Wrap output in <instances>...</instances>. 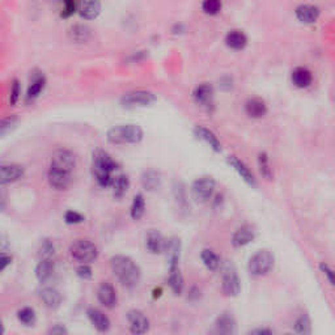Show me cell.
Here are the masks:
<instances>
[{
  "instance_id": "cell-1",
  "label": "cell",
  "mask_w": 335,
  "mask_h": 335,
  "mask_svg": "<svg viewBox=\"0 0 335 335\" xmlns=\"http://www.w3.org/2000/svg\"><path fill=\"white\" fill-rule=\"evenodd\" d=\"M110 267L119 283L127 288L136 287L142 278L139 266L126 255H114L110 260Z\"/></svg>"
},
{
  "instance_id": "cell-2",
  "label": "cell",
  "mask_w": 335,
  "mask_h": 335,
  "mask_svg": "<svg viewBox=\"0 0 335 335\" xmlns=\"http://www.w3.org/2000/svg\"><path fill=\"white\" fill-rule=\"evenodd\" d=\"M143 139V130L134 123L119 124L108 131V140L113 144H135Z\"/></svg>"
},
{
  "instance_id": "cell-3",
  "label": "cell",
  "mask_w": 335,
  "mask_h": 335,
  "mask_svg": "<svg viewBox=\"0 0 335 335\" xmlns=\"http://www.w3.org/2000/svg\"><path fill=\"white\" fill-rule=\"evenodd\" d=\"M70 253L73 260L82 262L83 265L93 262L98 257V249L93 242L88 240H76L70 246Z\"/></svg>"
},
{
  "instance_id": "cell-4",
  "label": "cell",
  "mask_w": 335,
  "mask_h": 335,
  "mask_svg": "<svg viewBox=\"0 0 335 335\" xmlns=\"http://www.w3.org/2000/svg\"><path fill=\"white\" fill-rule=\"evenodd\" d=\"M274 254L269 250H260L249 261V271L254 276H262L269 274L274 267Z\"/></svg>"
},
{
  "instance_id": "cell-5",
  "label": "cell",
  "mask_w": 335,
  "mask_h": 335,
  "mask_svg": "<svg viewBox=\"0 0 335 335\" xmlns=\"http://www.w3.org/2000/svg\"><path fill=\"white\" fill-rule=\"evenodd\" d=\"M156 101V94L144 89H138V91L127 92L122 96L121 104L127 108H134V106H148Z\"/></svg>"
},
{
  "instance_id": "cell-6",
  "label": "cell",
  "mask_w": 335,
  "mask_h": 335,
  "mask_svg": "<svg viewBox=\"0 0 335 335\" xmlns=\"http://www.w3.org/2000/svg\"><path fill=\"white\" fill-rule=\"evenodd\" d=\"M215 191V181L211 177H202L198 178L191 186V193L198 202H207L211 199Z\"/></svg>"
},
{
  "instance_id": "cell-7",
  "label": "cell",
  "mask_w": 335,
  "mask_h": 335,
  "mask_svg": "<svg viewBox=\"0 0 335 335\" xmlns=\"http://www.w3.org/2000/svg\"><path fill=\"white\" fill-rule=\"evenodd\" d=\"M76 165L75 154L66 148H59L53 153L51 156V168L72 172Z\"/></svg>"
},
{
  "instance_id": "cell-8",
  "label": "cell",
  "mask_w": 335,
  "mask_h": 335,
  "mask_svg": "<svg viewBox=\"0 0 335 335\" xmlns=\"http://www.w3.org/2000/svg\"><path fill=\"white\" fill-rule=\"evenodd\" d=\"M118 168V164L112 159L108 152L97 149L93 153V174L97 173H108L112 174Z\"/></svg>"
},
{
  "instance_id": "cell-9",
  "label": "cell",
  "mask_w": 335,
  "mask_h": 335,
  "mask_svg": "<svg viewBox=\"0 0 335 335\" xmlns=\"http://www.w3.org/2000/svg\"><path fill=\"white\" fill-rule=\"evenodd\" d=\"M127 321H128V327L133 335H144L149 330V320L147 318L143 312L134 311L128 312L127 314Z\"/></svg>"
},
{
  "instance_id": "cell-10",
  "label": "cell",
  "mask_w": 335,
  "mask_h": 335,
  "mask_svg": "<svg viewBox=\"0 0 335 335\" xmlns=\"http://www.w3.org/2000/svg\"><path fill=\"white\" fill-rule=\"evenodd\" d=\"M221 290L226 296L235 297L241 291V281L235 269H225L221 278Z\"/></svg>"
},
{
  "instance_id": "cell-11",
  "label": "cell",
  "mask_w": 335,
  "mask_h": 335,
  "mask_svg": "<svg viewBox=\"0 0 335 335\" xmlns=\"http://www.w3.org/2000/svg\"><path fill=\"white\" fill-rule=\"evenodd\" d=\"M212 330L220 335H236L237 325H236V320L232 316V313L223 312L215 321Z\"/></svg>"
},
{
  "instance_id": "cell-12",
  "label": "cell",
  "mask_w": 335,
  "mask_h": 335,
  "mask_svg": "<svg viewBox=\"0 0 335 335\" xmlns=\"http://www.w3.org/2000/svg\"><path fill=\"white\" fill-rule=\"evenodd\" d=\"M47 179L50 186L54 187L55 190H66L67 187L71 185V172H66V170L57 169V168H51L48 169Z\"/></svg>"
},
{
  "instance_id": "cell-13",
  "label": "cell",
  "mask_w": 335,
  "mask_h": 335,
  "mask_svg": "<svg viewBox=\"0 0 335 335\" xmlns=\"http://www.w3.org/2000/svg\"><path fill=\"white\" fill-rule=\"evenodd\" d=\"M97 299L105 308H114L115 305H117V293H115L114 287L110 283H108V281L101 283L98 290H97Z\"/></svg>"
},
{
  "instance_id": "cell-14",
  "label": "cell",
  "mask_w": 335,
  "mask_h": 335,
  "mask_svg": "<svg viewBox=\"0 0 335 335\" xmlns=\"http://www.w3.org/2000/svg\"><path fill=\"white\" fill-rule=\"evenodd\" d=\"M25 170L17 164H3L0 168V182L3 185L18 181L24 175Z\"/></svg>"
},
{
  "instance_id": "cell-15",
  "label": "cell",
  "mask_w": 335,
  "mask_h": 335,
  "mask_svg": "<svg viewBox=\"0 0 335 335\" xmlns=\"http://www.w3.org/2000/svg\"><path fill=\"white\" fill-rule=\"evenodd\" d=\"M255 237V230L250 225H242L236 230L232 237V244L235 248H242L245 245L250 244Z\"/></svg>"
},
{
  "instance_id": "cell-16",
  "label": "cell",
  "mask_w": 335,
  "mask_h": 335,
  "mask_svg": "<svg viewBox=\"0 0 335 335\" xmlns=\"http://www.w3.org/2000/svg\"><path fill=\"white\" fill-rule=\"evenodd\" d=\"M168 283H169L170 290L173 291L174 295H181L184 292V276L181 274L178 265L172 263L169 265V276H168Z\"/></svg>"
},
{
  "instance_id": "cell-17",
  "label": "cell",
  "mask_w": 335,
  "mask_h": 335,
  "mask_svg": "<svg viewBox=\"0 0 335 335\" xmlns=\"http://www.w3.org/2000/svg\"><path fill=\"white\" fill-rule=\"evenodd\" d=\"M88 317L91 320L92 325H93L98 331L101 332L109 331L110 325H112V323H110V320L108 318V316L104 314L100 309L89 308L88 309Z\"/></svg>"
},
{
  "instance_id": "cell-18",
  "label": "cell",
  "mask_w": 335,
  "mask_h": 335,
  "mask_svg": "<svg viewBox=\"0 0 335 335\" xmlns=\"http://www.w3.org/2000/svg\"><path fill=\"white\" fill-rule=\"evenodd\" d=\"M79 15L82 16L85 20H92L96 18L101 12V3L97 0H91V2H80L78 6Z\"/></svg>"
},
{
  "instance_id": "cell-19",
  "label": "cell",
  "mask_w": 335,
  "mask_h": 335,
  "mask_svg": "<svg viewBox=\"0 0 335 335\" xmlns=\"http://www.w3.org/2000/svg\"><path fill=\"white\" fill-rule=\"evenodd\" d=\"M91 36L92 29L87 24H73L68 29V37L76 43H85Z\"/></svg>"
},
{
  "instance_id": "cell-20",
  "label": "cell",
  "mask_w": 335,
  "mask_h": 335,
  "mask_svg": "<svg viewBox=\"0 0 335 335\" xmlns=\"http://www.w3.org/2000/svg\"><path fill=\"white\" fill-rule=\"evenodd\" d=\"M39 297L43 301V304L50 309H57L61 306L62 304V296L61 293L58 292L55 288L46 287L41 290L39 292Z\"/></svg>"
},
{
  "instance_id": "cell-21",
  "label": "cell",
  "mask_w": 335,
  "mask_h": 335,
  "mask_svg": "<svg viewBox=\"0 0 335 335\" xmlns=\"http://www.w3.org/2000/svg\"><path fill=\"white\" fill-rule=\"evenodd\" d=\"M145 244H147V249L151 251L152 254H159L163 250H165V241H164L163 236L159 230L151 229L147 235L145 239Z\"/></svg>"
},
{
  "instance_id": "cell-22",
  "label": "cell",
  "mask_w": 335,
  "mask_h": 335,
  "mask_svg": "<svg viewBox=\"0 0 335 335\" xmlns=\"http://www.w3.org/2000/svg\"><path fill=\"white\" fill-rule=\"evenodd\" d=\"M228 161H229L230 165H232L233 168L237 170V173L241 175L246 184H249L250 186H257V181H255V178H254V174L250 172V169H249L248 166H246L244 163H242V161H240L239 159H237V157H235V156L229 157V160H228Z\"/></svg>"
},
{
  "instance_id": "cell-23",
  "label": "cell",
  "mask_w": 335,
  "mask_h": 335,
  "mask_svg": "<svg viewBox=\"0 0 335 335\" xmlns=\"http://www.w3.org/2000/svg\"><path fill=\"white\" fill-rule=\"evenodd\" d=\"M296 16L302 22H314L320 16V9L311 4H301L296 8Z\"/></svg>"
},
{
  "instance_id": "cell-24",
  "label": "cell",
  "mask_w": 335,
  "mask_h": 335,
  "mask_svg": "<svg viewBox=\"0 0 335 335\" xmlns=\"http://www.w3.org/2000/svg\"><path fill=\"white\" fill-rule=\"evenodd\" d=\"M313 76L312 72L305 67H297L292 72V83L299 88H306L312 84Z\"/></svg>"
},
{
  "instance_id": "cell-25",
  "label": "cell",
  "mask_w": 335,
  "mask_h": 335,
  "mask_svg": "<svg viewBox=\"0 0 335 335\" xmlns=\"http://www.w3.org/2000/svg\"><path fill=\"white\" fill-rule=\"evenodd\" d=\"M53 272H54V262H53L51 258L39 261L36 267V276L41 283H45L46 280L51 278Z\"/></svg>"
},
{
  "instance_id": "cell-26",
  "label": "cell",
  "mask_w": 335,
  "mask_h": 335,
  "mask_svg": "<svg viewBox=\"0 0 335 335\" xmlns=\"http://www.w3.org/2000/svg\"><path fill=\"white\" fill-rule=\"evenodd\" d=\"M195 134L198 138H200L202 140H204L207 144L211 147L214 151L219 152L221 151V145H220V142H219V139L215 136V134L212 133V131H210L209 128H205V127H202V126H196L195 127Z\"/></svg>"
},
{
  "instance_id": "cell-27",
  "label": "cell",
  "mask_w": 335,
  "mask_h": 335,
  "mask_svg": "<svg viewBox=\"0 0 335 335\" xmlns=\"http://www.w3.org/2000/svg\"><path fill=\"white\" fill-rule=\"evenodd\" d=\"M245 110L251 118H261L267 113V106L261 98H250L245 105Z\"/></svg>"
},
{
  "instance_id": "cell-28",
  "label": "cell",
  "mask_w": 335,
  "mask_h": 335,
  "mask_svg": "<svg viewBox=\"0 0 335 335\" xmlns=\"http://www.w3.org/2000/svg\"><path fill=\"white\" fill-rule=\"evenodd\" d=\"M226 46H229L230 48L235 50H241L248 43V38L242 33L241 31H230L225 37Z\"/></svg>"
},
{
  "instance_id": "cell-29",
  "label": "cell",
  "mask_w": 335,
  "mask_h": 335,
  "mask_svg": "<svg viewBox=\"0 0 335 335\" xmlns=\"http://www.w3.org/2000/svg\"><path fill=\"white\" fill-rule=\"evenodd\" d=\"M165 250L169 258V265L179 263V254H181V241L177 237H172L165 244Z\"/></svg>"
},
{
  "instance_id": "cell-30",
  "label": "cell",
  "mask_w": 335,
  "mask_h": 335,
  "mask_svg": "<svg viewBox=\"0 0 335 335\" xmlns=\"http://www.w3.org/2000/svg\"><path fill=\"white\" fill-rule=\"evenodd\" d=\"M212 97H214V91L210 84H202L195 88L194 91V98L200 105H209L211 104Z\"/></svg>"
},
{
  "instance_id": "cell-31",
  "label": "cell",
  "mask_w": 335,
  "mask_h": 335,
  "mask_svg": "<svg viewBox=\"0 0 335 335\" xmlns=\"http://www.w3.org/2000/svg\"><path fill=\"white\" fill-rule=\"evenodd\" d=\"M160 174L156 170H147L142 175V185L145 190L153 191L160 186Z\"/></svg>"
},
{
  "instance_id": "cell-32",
  "label": "cell",
  "mask_w": 335,
  "mask_h": 335,
  "mask_svg": "<svg viewBox=\"0 0 335 335\" xmlns=\"http://www.w3.org/2000/svg\"><path fill=\"white\" fill-rule=\"evenodd\" d=\"M130 187V179L126 174H119L117 178L114 179V184H113V191H114V196L121 199L122 196L127 193Z\"/></svg>"
},
{
  "instance_id": "cell-33",
  "label": "cell",
  "mask_w": 335,
  "mask_h": 335,
  "mask_svg": "<svg viewBox=\"0 0 335 335\" xmlns=\"http://www.w3.org/2000/svg\"><path fill=\"white\" fill-rule=\"evenodd\" d=\"M144 212H145L144 196H143L142 194H136V195L134 196L133 205H131V211H130L131 218H133L134 220H139V219L143 218Z\"/></svg>"
},
{
  "instance_id": "cell-34",
  "label": "cell",
  "mask_w": 335,
  "mask_h": 335,
  "mask_svg": "<svg viewBox=\"0 0 335 335\" xmlns=\"http://www.w3.org/2000/svg\"><path fill=\"white\" fill-rule=\"evenodd\" d=\"M200 258H202L205 267L211 270V271H216L219 269V266H220V260H219L218 254L210 250V249H204L200 254Z\"/></svg>"
},
{
  "instance_id": "cell-35",
  "label": "cell",
  "mask_w": 335,
  "mask_h": 335,
  "mask_svg": "<svg viewBox=\"0 0 335 335\" xmlns=\"http://www.w3.org/2000/svg\"><path fill=\"white\" fill-rule=\"evenodd\" d=\"M45 76L43 75H39L37 76V78H34V80L32 82L31 87L28 88V92H27V98L28 100H33V98H36L37 96H38L41 92H42L43 87H45Z\"/></svg>"
},
{
  "instance_id": "cell-36",
  "label": "cell",
  "mask_w": 335,
  "mask_h": 335,
  "mask_svg": "<svg viewBox=\"0 0 335 335\" xmlns=\"http://www.w3.org/2000/svg\"><path fill=\"white\" fill-rule=\"evenodd\" d=\"M295 331L300 335H311L312 334V322L311 318L306 314H301L296 321H295Z\"/></svg>"
},
{
  "instance_id": "cell-37",
  "label": "cell",
  "mask_w": 335,
  "mask_h": 335,
  "mask_svg": "<svg viewBox=\"0 0 335 335\" xmlns=\"http://www.w3.org/2000/svg\"><path fill=\"white\" fill-rule=\"evenodd\" d=\"M17 318L20 322L27 325V326H32V325H34V322H36V313H34V311L32 308L25 306L21 311H18Z\"/></svg>"
},
{
  "instance_id": "cell-38",
  "label": "cell",
  "mask_w": 335,
  "mask_h": 335,
  "mask_svg": "<svg viewBox=\"0 0 335 335\" xmlns=\"http://www.w3.org/2000/svg\"><path fill=\"white\" fill-rule=\"evenodd\" d=\"M202 8L209 15H216V13L220 12L221 3L219 0H205V2H203Z\"/></svg>"
},
{
  "instance_id": "cell-39",
  "label": "cell",
  "mask_w": 335,
  "mask_h": 335,
  "mask_svg": "<svg viewBox=\"0 0 335 335\" xmlns=\"http://www.w3.org/2000/svg\"><path fill=\"white\" fill-rule=\"evenodd\" d=\"M55 253V246L53 244V241L50 240H45L41 245V249H39V254H41V257L42 260H46V258H53Z\"/></svg>"
},
{
  "instance_id": "cell-40",
  "label": "cell",
  "mask_w": 335,
  "mask_h": 335,
  "mask_svg": "<svg viewBox=\"0 0 335 335\" xmlns=\"http://www.w3.org/2000/svg\"><path fill=\"white\" fill-rule=\"evenodd\" d=\"M64 220L67 224H79L84 220V216L76 211H67L64 214Z\"/></svg>"
},
{
  "instance_id": "cell-41",
  "label": "cell",
  "mask_w": 335,
  "mask_h": 335,
  "mask_svg": "<svg viewBox=\"0 0 335 335\" xmlns=\"http://www.w3.org/2000/svg\"><path fill=\"white\" fill-rule=\"evenodd\" d=\"M260 165H261V172L265 177L271 178V169L269 166V160H267V154L261 153L260 154Z\"/></svg>"
},
{
  "instance_id": "cell-42",
  "label": "cell",
  "mask_w": 335,
  "mask_h": 335,
  "mask_svg": "<svg viewBox=\"0 0 335 335\" xmlns=\"http://www.w3.org/2000/svg\"><path fill=\"white\" fill-rule=\"evenodd\" d=\"M20 92H21L20 83H18V80H13L12 85H11V97H9V101H11L12 105L17 102L18 97H20Z\"/></svg>"
},
{
  "instance_id": "cell-43",
  "label": "cell",
  "mask_w": 335,
  "mask_h": 335,
  "mask_svg": "<svg viewBox=\"0 0 335 335\" xmlns=\"http://www.w3.org/2000/svg\"><path fill=\"white\" fill-rule=\"evenodd\" d=\"M78 6L79 4H76L75 2H67V3L64 4L63 11H62L61 13L62 17H70V16H72L73 13H75V11H78Z\"/></svg>"
},
{
  "instance_id": "cell-44",
  "label": "cell",
  "mask_w": 335,
  "mask_h": 335,
  "mask_svg": "<svg viewBox=\"0 0 335 335\" xmlns=\"http://www.w3.org/2000/svg\"><path fill=\"white\" fill-rule=\"evenodd\" d=\"M76 272H78V275L82 279H91L92 275H93V272H92V269H91V266H89V265L79 266L78 270H76Z\"/></svg>"
},
{
  "instance_id": "cell-45",
  "label": "cell",
  "mask_w": 335,
  "mask_h": 335,
  "mask_svg": "<svg viewBox=\"0 0 335 335\" xmlns=\"http://www.w3.org/2000/svg\"><path fill=\"white\" fill-rule=\"evenodd\" d=\"M320 267H321V270H322L323 274L326 275L327 280L331 283V286H334V287H335V271H334V270H331L329 266L323 265V263L320 266Z\"/></svg>"
},
{
  "instance_id": "cell-46",
  "label": "cell",
  "mask_w": 335,
  "mask_h": 335,
  "mask_svg": "<svg viewBox=\"0 0 335 335\" xmlns=\"http://www.w3.org/2000/svg\"><path fill=\"white\" fill-rule=\"evenodd\" d=\"M15 122H16V118L15 117L4 118L3 121H2V124H0V133H2L4 135V134L7 133V130H8V128H11V127H12L13 124H15Z\"/></svg>"
},
{
  "instance_id": "cell-47",
  "label": "cell",
  "mask_w": 335,
  "mask_h": 335,
  "mask_svg": "<svg viewBox=\"0 0 335 335\" xmlns=\"http://www.w3.org/2000/svg\"><path fill=\"white\" fill-rule=\"evenodd\" d=\"M48 335H68V331H67V329L63 325H55L54 327L50 329Z\"/></svg>"
},
{
  "instance_id": "cell-48",
  "label": "cell",
  "mask_w": 335,
  "mask_h": 335,
  "mask_svg": "<svg viewBox=\"0 0 335 335\" xmlns=\"http://www.w3.org/2000/svg\"><path fill=\"white\" fill-rule=\"evenodd\" d=\"M248 335H272V331L269 327H257V329L249 331Z\"/></svg>"
},
{
  "instance_id": "cell-49",
  "label": "cell",
  "mask_w": 335,
  "mask_h": 335,
  "mask_svg": "<svg viewBox=\"0 0 335 335\" xmlns=\"http://www.w3.org/2000/svg\"><path fill=\"white\" fill-rule=\"evenodd\" d=\"M11 263H12V257L3 253V255H2V270H6L7 266L11 265Z\"/></svg>"
},
{
  "instance_id": "cell-50",
  "label": "cell",
  "mask_w": 335,
  "mask_h": 335,
  "mask_svg": "<svg viewBox=\"0 0 335 335\" xmlns=\"http://www.w3.org/2000/svg\"><path fill=\"white\" fill-rule=\"evenodd\" d=\"M161 292H163V291H161V288H157V290H154L153 291V297H154V299H156V297H160Z\"/></svg>"
},
{
  "instance_id": "cell-51",
  "label": "cell",
  "mask_w": 335,
  "mask_h": 335,
  "mask_svg": "<svg viewBox=\"0 0 335 335\" xmlns=\"http://www.w3.org/2000/svg\"><path fill=\"white\" fill-rule=\"evenodd\" d=\"M209 335H220V334H218V332H215L214 330H211V331L209 332Z\"/></svg>"
}]
</instances>
